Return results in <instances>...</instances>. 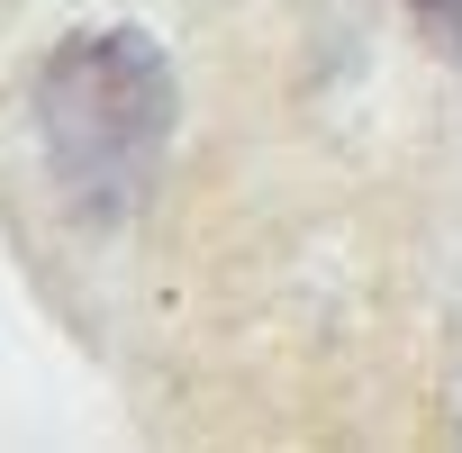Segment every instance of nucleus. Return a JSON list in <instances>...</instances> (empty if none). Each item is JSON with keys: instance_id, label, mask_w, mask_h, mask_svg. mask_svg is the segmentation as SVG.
Wrapping results in <instances>:
<instances>
[{"instance_id": "obj_1", "label": "nucleus", "mask_w": 462, "mask_h": 453, "mask_svg": "<svg viewBox=\"0 0 462 453\" xmlns=\"http://www.w3.org/2000/svg\"><path fill=\"white\" fill-rule=\"evenodd\" d=\"M37 145L73 217L118 226L145 208L172 145V64L145 28L64 37L37 64Z\"/></svg>"}, {"instance_id": "obj_2", "label": "nucleus", "mask_w": 462, "mask_h": 453, "mask_svg": "<svg viewBox=\"0 0 462 453\" xmlns=\"http://www.w3.org/2000/svg\"><path fill=\"white\" fill-rule=\"evenodd\" d=\"M408 10H417V28H426L435 46H453V55H462V0H408Z\"/></svg>"}]
</instances>
